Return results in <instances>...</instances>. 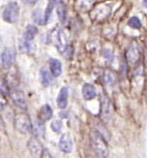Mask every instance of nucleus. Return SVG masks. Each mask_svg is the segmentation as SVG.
<instances>
[{"instance_id": "nucleus-1", "label": "nucleus", "mask_w": 147, "mask_h": 158, "mask_svg": "<svg viewBox=\"0 0 147 158\" xmlns=\"http://www.w3.org/2000/svg\"><path fill=\"white\" fill-rule=\"evenodd\" d=\"M91 143H92V147L99 158H108V143L104 137L98 131H94L91 134Z\"/></svg>"}, {"instance_id": "nucleus-2", "label": "nucleus", "mask_w": 147, "mask_h": 158, "mask_svg": "<svg viewBox=\"0 0 147 158\" xmlns=\"http://www.w3.org/2000/svg\"><path fill=\"white\" fill-rule=\"evenodd\" d=\"M14 125L18 132L22 134H27L32 131V122L28 114L25 113H19L15 115Z\"/></svg>"}, {"instance_id": "nucleus-3", "label": "nucleus", "mask_w": 147, "mask_h": 158, "mask_svg": "<svg viewBox=\"0 0 147 158\" xmlns=\"http://www.w3.org/2000/svg\"><path fill=\"white\" fill-rule=\"evenodd\" d=\"M51 41L61 53H65L68 49L67 36L62 29L56 28L51 33Z\"/></svg>"}, {"instance_id": "nucleus-4", "label": "nucleus", "mask_w": 147, "mask_h": 158, "mask_svg": "<svg viewBox=\"0 0 147 158\" xmlns=\"http://www.w3.org/2000/svg\"><path fill=\"white\" fill-rule=\"evenodd\" d=\"M19 17V6L17 2H10L5 7L2 14V18L5 22L9 23H15Z\"/></svg>"}, {"instance_id": "nucleus-5", "label": "nucleus", "mask_w": 147, "mask_h": 158, "mask_svg": "<svg viewBox=\"0 0 147 158\" xmlns=\"http://www.w3.org/2000/svg\"><path fill=\"white\" fill-rule=\"evenodd\" d=\"M110 14V7L108 4H99L95 6L90 13L91 19L95 22H103Z\"/></svg>"}, {"instance_id": "nucleus-6", "label": "nucleus", "mask_w": 147, "mask_h": 158, "mask_svg": "<svg viewBox=\"0 0 147 158\" xmlns=\"http://www.w3.org/2000/svg\"><path fill=\"white\" fill-rule=\"evenodd\" d=\"M16 60V52L14 49L11 48H7L2 52L1 56H0V63H1L2 67L5 69H10L13 67L14 63Z\"/></svg>"}, {"instance_id": "nucleus-7", "label": "nucleus", "mask_w": 147, "mask_h": 158, "mask_svg": "<svg viewBox=\"0 0 147 158\" xmlns=\"http://www.w3.org/2000/svg\"><path fill=\"white\" fill-rule=\"evenodd\" d=\"M139 58H141V52H139L138 46L137 43H132L126 51V59L129 64L135 65L138 62Z\"/></svg>"}, {"instance_id": "nucleus-8", "label": "nucleus", "mask_w": 147, "mask_h": 158, "mask_svg": "<svg viewBox=\"0 0 147 158\" xmlns=\"http://www.w3.org/2000/svg\"><path fill=\"white\" fill-rule=\"evenodd\" d=\"M11 97L15 103V105L18 107L22 110H25L27 107V102L25 99V95L24 93L18 88H12L11 89Z\"/></svg>"}, {"instance_id": "nucleus-9", "label": "nucleus", "mask_w": 147, "mask_h": 158, "mask_svg": "<svg viewBox=\"0 0 147 158\" xmlns=\"http://www.w3.org/2000/svg\"><path fill=\"white\" fill-rule=\"evenodd\" d=\"M101 116L104 121L108 122L110 119L111 111H110V103L108 98L103 94L101 96Z\"/></svg>"}, {"instance_id": "nucleus-10", "label": "nucleus", "mask_w": 147, "mask_h": 158, "mask_svg": "<svg viewBox=\"0 0 147 158\" xmlns=\"http://www.w3.org/2000/svg\"><path fill=\"white\" fill-rule=\"evenodd\" d=\"M59 148L63 152L65 153H70L73 149V142L71 137L68 134H64L61 136L59 140Z\"/></svg>"}, {"instance_id": "nucleus-11", "label": "nucleus", "mask_w": 147, "mask_h": 158, "mask_svg": "<svg viewBox=\"0 0 147 158\" xmlns=\"http://www.w3.org/2000/svg\"><path fill=\"white\" fill-rule=\"evenodd\" d=\"M10 71L6 74V82L7 85H8L9 87L11 88H16L18 85L19 82V77H18V71L16 69H12L10 68Z\"/></svg>"}, {"instance_id": "nucleus-12", "label": "nucleus", "mask_w": 147, "mask_h": 158, "mask_svg": "<svg viewBox=\"0 0 147 158\" xmlns=\"http://www.w3.org/2000/svg\"><path fill=\"white\" fill-rule=\"evenodd\" d=\"M18 48L22 52L26 54H32L35 50H36V46L32 43V41H28L24 38H22L18 43Z\"/></svg>"}, {"instance_id": "nucleus-13", "label": "nucleus", "mask_w": 147, "mask_h": 158, "mask_svg": "<svg viewBox=\"0 0 147 158\" xmlns=\"http://www.w3.org/2000/svg\"><path fill=\"white\" fill-rule=\"evenodd\" d=\"M56 103L59 109L63 110L65 109L68 105V88L67 87H62L58 93Z\"/></svg>"}, {"instance_id": "nucleus-14", "label": "nucleus", "mask_w": 147, "mask_h": 158, "mask_svg": "<svg viewBox=\"0 0 147 158\" xmlns=\"http://www.w3.org/2000/svg\"><path fill=\"white\" fill-rule=\"evenodd\" d=\"M52 109L50 105L45 104L41 107L40 112H39V119L42 120L43 122L50 120L52 118Z\"/></svg>"}, {"instance_id": "nucleus-15", "label": "nucleus", "mask_w": 147, "mask_h": 158, "mask_svg": "<svg viewBox=\"0 0 147 158\" xmlns=\"http://www.w3.org/2000/svg\"><path fill=\"white\" fill-rule=\"evenodd\" d=\"M50 68L53 77H59L62 74V64L56 58L50 59Z\"/></svg>"}, {"instance_id": "nucleus-16", "label": "nucleus", "mask_w": 147, "mask_h": 158, "mask_svg": "<svg viewBox=\"0 0 147 158\" xmlns=\"http://www.w3.org/2000/svg\"><path fill=\"white\" fill-rule=\"evenodd\" d=\"M27 147H28L29 152L34 155L40 154L42 152V149H43V148H42V146H41V143L36 138H31L28 141Z\"/></svg>"}, {"instance_id": "nucleus-17", "label": "nucleus", "mask_w": 147, "mask_h": 158, "mask_svg": "<svg viewBox=\"0 0 147 158\" xmlns=\"http://www.w3.org/2000/svg\"><path fill=\"white\" fill-rule=\"evenodd\" d=\"M82 95L85 100H91L96 97V88L90 84H85L82 87Z\"/></svg>"}, {"instance_id": "nucleus-18", "label": "nucleus", "mask_w": 147, "mask_h": 158, "mask_svg": "<svg viewBox=\"0 0 147 158\" xmlns=\"http://www.w3.org/2000/svg\"><path fill=\"white\" fill-rule=\"evenodd\" d=\"M104 81L108 86H113L117 82V76L112 70H106L104 73Z\"/></svg>"}, {"instance_id": "nucleus-19", "label": "nucleus", "mask_w": 147, "mask_h": 158, "mask_svg": "<svg viewBox=\"0 0 147 158\" xmlns=\"http://www.w3.org/2000/svg\"><path fill=\"white\" fill-rule=\"evenodd\" d=\"M32 131L38 137H44L45 133H46V128L44 125V122L40 120L39 118L35 120V122L32 124Z\"/></svg>"}, {"instance_id": "nucleus-20", "label": "nucleus", "mask_w": 147, "mask_h": 158, "mask_svg": "<svg viewBox=\"0 0 147 158\" xmlns=\"http://www.w3.org/2000/svg\"><path fill=\"white\" fill-rule=\"evenodd\" d=\"M40 79H41V82L44 86H47L51 84L52 79H51V72L48 71L46 68H42L40 71Z\"/></svg>"}, {"instance_id": "nucleus-21", "label": "nucleus", "mask_w": 147, "mask_h": 158, "mask_svg": "<svg viewBox=\"0 0 147 158\" xmlns=\"http://www.w3.org/2000/svg\"><path fill=\"white\" fill-rule=\"evenodd\" d=\"M38 33V28L35 25L29 24L27 25V27L25 28V32H24V35L23 38L28 40V41H32L34 39V37L37 35Z\"/></svg>"}, {"instance_id": "nucleus-22", "label": "nucleus", "mask_w": 147, "mask_h": 158, "mask_svg": "<svg viewBox=\"0 0 147 158\" xmlns=\"http://www.w3.org/2000/svg\"><path fill=\"white\" fill-rule=\"evenodd\" d=\"M94 0H78L76 1V7L81 11H88L91 6L93 5Z\"/></svg>"}, {"instance_id": "nucleus-23", "label": "nucleus", "mask_w": 147, "mask_h": 158, "mask_svg": "<svg viewBox=\"0 0 147 158\" xmlns=\"http://www.w3.org/2000/svg\"><path fill=\"white\" fill-rule=\"evenodd\" d=\"M56 1H57V0H51V1L48 2L47 7V9H46V12H45V17H44L45 23H47L48 19H50L51 15V12H52V9H53L54 5L56 4Z\"/></svg>"}, {"instance_id": "nucleus-24", "label": "nucleus", "mask_w": 147, "mask_h": 158, "mask_svg": "<svg viewBox=\"0 0 147 158\" xmlns=\"http://www.w3.org/2000/svg\"><path fill=\"white\" fill-rule=\"evenodd\" d=\"M128 25L130 27H132V28H134V29H139L141 27V22L137 17H132L129 19Z\"/></svg>"}, {"instance_id": "nucleus-25", "label": "nucleus", "mask_w": 147, "mask_h": 158, "mask_svg": "<svg viewBox=\"0 0 147 158\" xmlns=\"http://www.w3.org/2000/svg\"><path fill=\"white\" fill-rule=\"evenodd\" d=\"M0 92L3 93L4 95L9 93V86L7 85L5 78H3L1 75H0Z\"/></svg>"}, {"instance_id": "nucleus-26", "label": "nucleus", "mask_w": 147, "mask_h": 158, "mask_svg": "<svg viewBox=\"0 0 147 158\" xmlns=\"http://www.w3.org/2000/svg\"><path fill=\"white\" fill-rule=\"evenodd\" d=\"M51 129L53 130L54 132L59 133L62 129V122L60 120H54L51 123Z\"/></svg>"}, {"instance_id": "nucleus-27", "label": "nucleus", "mask_w": 147, "mask_h": 158, "mask_svg": "<svg viewBox=\"0 0 147 158\" xmlns=\"http://www.w3.org/2000/svg\"><path fill=\"white\" fill-rule=\"evenodd\" d=\"M32 18L36 23H43V19H42V15H41V11L40 10H36L34 11L32 14Z\"/></svg>"}, {"instance_id": "nucleus-28", "label": "nucleus", "mask_w": 147, "mask_h": 158, "mask_svg": "<svg viewBox=\"0 0 147 158\" xmlns=\"http://www.w3.org/2000/svg\"><path fill=\"white\" fill-rule=\"evenodd\" d=\"M6 105H7V99L5 97V95L0 92V111H2L6 107Z\"/></svg>"}, {"instance_id": "nucleus-29", "label": "nucleus", "mask_w": 147, "mask_h": 158, "mask_svg": "<svg viewBox=\"0 0 147 158\" xmlns=\"http://www.w3.org/2000/svg\"><path fill=\"white\" fill-rule=\"evenodd\" d=\"M41 158H52V156L47 148H43L41 152Z\"/></svg>"}, {"instance_id": "nucleus-30", "label": "nucleus", "mask_w": 147, "mask_h": 158, "mask_svg": "<svg viewBox=\"0 0 147 158\" xmlns=\"http://www.w3.org/2000/svg\"><path fill=\"white\" fill-rule=\"evenodd\" d=\"M24 3H28V4H33L36 2V0H22Z\"/></svg>"}, {"instance_id": "nucleus-31", "label": "nucleus", "mask_w": 147, "mask_h": 158, "mask_svg": "<svg viewBox=\"0 0 147 158\" xmlns=\"http://www.w3.org/2000/svg\"><path fill=\"white\" fill-rule=\"evenodd\" d=\"M143 5H144L145 7H147V0H144V1H143Z\"/></svg>"}]
</instances>
